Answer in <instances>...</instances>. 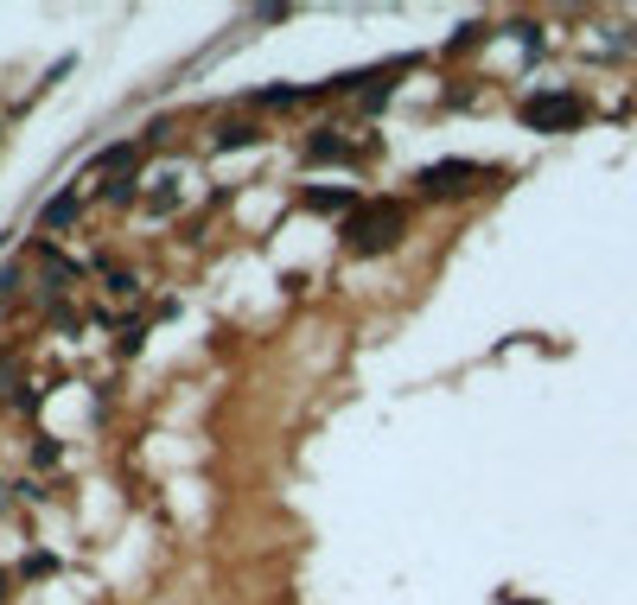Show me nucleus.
I'll list each match as a JSON object with an SVG mask.
<instances>
[{
	"label": "nucleus",
	"instance_id": "obj_1",
	"mask_svg": "<svg viewBox=\"0 0 637 605\" xmlns=\"http://www.w3.org/2000/svg\"><path fill=\"white\" fill-rule=\"evenodd\" d=\"M402 242V204H370V211H357L344 223V249L351 255H383Z\"/></svg>",
	"mask_w": 637,
	"mask_h": 605
},
{
	"label": "nucleus",
	"instance_id": "obj_2",
	"mask_svg": "<svg viewBox=\"0 0 637 605\" xmlns=\"http://www.w3.org/2000/svg\"><path fill=\"white\" fill-rule=\"evenodd\" d=\"M491 172L478 166V160H434V166H421L415 172V185L427 198H466V192H478Z\"/></svg>",
	"mask_w": 637,
	"mask_h": 605
},
{
	"label": "nucleus",
	"instance_id": "obj_3",
	"mask_svg": "<svg viewBox=\"0 0 637 605\" xmlns=\"http://www.w3.org/2000/svg\"><path fill=\"white\" fill-rule=\"evenodd\" d=\"M580 115H587V102L567 96V90H548V96H529V102H523V121H529L536 134H548V128H574Z\"/></svg>",
	"mask_w": 637,
	"mask_h": 605
},
{
	"label": "nucleus",
	"instance_id": "obj_4",
	"mask_svg": "<svg viewBox=\"0 0 637 605\" xmlns=\"http://www.w3.org/2000/svg\"><path fill=\"white\" fill-rule=\"evenodd\" d=\"M306 160H313V166H325V160H357V147H351V141H338L332 128H319L313 141H306Z\"/></svg>",
	"mask_w": 637,
	"mask_h": 605
},
{
	"label": "nucleus",
	"instance_id": "obj_5",
	"mask_svg": "<svg viewBox=\"0 0 637 605\" xmlns=\"http://www.w3.org/2000/svg\"><path fill=\"white\" fill-rule=\"evenodd\" d=\"M306 204H313V211H325V217H332V211H351V192H344V185H332V192H325V185H313V192H306Z\"/></svg>",
	"mask_w": 637,
	"mask_h": 605
},
{
	"label": "nucleus",
	"instance_id": "obj_6",
	"mask_svg": "<svg viewBox=\"0 0 637 605\" xmlns=\"http://www.w3.org/2000/svg\"><path fill=\"white\" fill-rule=\"evenodd\" d=\"M39 223H45V230H64V223H77V192H58V198L45 204Z\"/></svg>",
	"mask_w": 637,
	"mask_h": 605
},
{
	"label": "nucleus",
	"instance_id": "obj_7",
	"mask_svg": "<svg viewBox=\"0 0 637 605\" xmlns=\"http://www.w3.org/2000/svg\"><path fill=\"white\" fill-rule=\"evenodd\" d=\"M255 141H262V128H249V121H223V128H217L223 153H230V147H255Z\"/></svg>",
	"mask_w": 637,
	"mask_h": 605
},
{
	"label": "nucleus",
	"instance_id": "obj_8",
	"mask_svg": "<svg viewBox=\"0 0 637 605\" xmlns=\"http://www.w3.org/2000/svg\"><path fill=\"white\" fill-rule=\"evenodd\" d=\"M153 185H160V192H153V211H172V185H179V172H160Z\"/></svg>",
	"mask_w": 637,
	"mask_h": 605
},
{
	"label": "nucleus",
	"instance_id": "obj_9",
	"mask_svg": "<svg viewBox=\"0 0 637 605\" xmlns=\"http://www.w3.org/2000/svg\"><path fill=\"white\" fill-rule=\"evenodd\" d=\"M255 102H262V109H294V102H300V90H262Z\"/></svg>",
	"mask_w": 637,
	"mask_h": 605
},
{
	"label": "nucleus",
	"instance_id": "obj_10",
	"mask_svg": "<svg viewBox=\"0 0 637 605\" xmlns=\"http://www.w3.org/2000/svg\"><path fill=\"white\" fill-rule=\"evenodd\" d=\"M51 567H58V561H51V555H26V567H20V574H26V580H45Z\"/></svg>",
	"mask_w": 637,
	"mask_h": 605
},
{
	"label": "nucleus",
	"instance_id": "obj_11",
	"mask_svg": "<svg viewBox=\"0 0 637 605\" xmlns=\"http://www.w3.org/2000/svg\"><path fill=\"white\" fill-rule=\"evenodd\" d=\"M32 459H39V465H58V440H51V434H45L39 446H32Z\"/></svg>",
	"mask_w": 637,
	"mask_h": 605
},
{
	"label": "nucleus",
	"instance_id": "obj_12",
	"mask_svg": "<svg viewBox=\"0 0 637 605\" xmlns=\"http://www.w3.org/2000/svg\"><path fill=\"white\" fill-rule=\"evenodd\" d=\"M0 510H7V484H0Z\"/></svg>",
	"mask_w": 637,
	"mask_h": 605
},
{
	"label": "nucleus",
	"instance_id": "obj_13",
	"mask_svg": "<svg viewBox=\"0 0 637 605\" xmlns=\"http://www.w3.org/2000/svg\"><path fill=\"white\" fill-rule=\"evenodd\" d=\"M0 599H7V574H0Z\"/></svg>",
	"mask_w": 637,
	"mask_h": 605
}]
</instances>
